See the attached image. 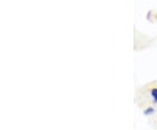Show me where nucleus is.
<instances>
[{
  "label": "nucleus",
  "mask_w": 157,
  "mask_h": 130,
  "mask_svg": "<svg viewBox=\"0 0 157 130\" xmlns=\"http://www.w3.org/2000/svg\"><path fill=\"white\" fill-rule=\"evenodd\" d=\"M150 96L152 98L153 103L157 104V88H152L150 89Z\"/></svg>",
  "instance_id": "1"
},
{
  "label": "nucleus",
  "mask_w": 157,
  "mask_h": 130,
  "mask_svg": "<svg viewBox=\"0 0 157 130\" xmlns=\"http://www.w3.org/2000/svg\"><path fill=\"white\" fill-rule=\"evenodd\" d=\"M154 111H155V109H154V107H152V106H148V108H146V109L144 110L143 114H144L146 116H149V115H152L154 113Z\"/></svg>",
  "instance_id": "2"
}]
</instances>
